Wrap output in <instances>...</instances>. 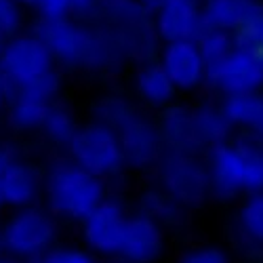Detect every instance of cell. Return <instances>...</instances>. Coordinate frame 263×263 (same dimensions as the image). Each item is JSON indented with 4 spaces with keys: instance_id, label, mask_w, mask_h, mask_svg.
Here are the masks:
<instances>
[{
    "instance_id": "30",
    "label": "cell",
    "mask_w": 263,
    "mask_h": 263,
    "mask_svg": "<svg viewBox=\"0 0 263 263\" xmlns=\"http://www.w3.org/2000/svg\"><path fill=\"white\" fill-rule=\"evenodd\" d=\"M137 3L141 5V9L145 11V13H149V15H154L164 3H166V0H137Z\"/></svg>"
},
{
    "instance_id": "3",
    "label": "cell",
    "mask_w": 263,
    "mask_h": 263,
    "mask_svg": "<svg viewBox=\"0 0 263 263\" xmlns=\"http://www.w3.org/2000/svg\"><path fill=\"white\" fill-rule=\"evenodd\" d=\"M209 185L219 196L263 190V149L219 141L209 147Z\"/></svg>"
},
{
    "instance_id": "1",
    "label": "cell",
    "mask_w": 263,
    "mask_h": 263,
    "mask_svg": "<svg viewBox=\"0 0 263 263\" xmlns=\"http://www.w3.org/2000/svg\"><path fill=\"white\" fill-rule=\"evenodd\" d=\"M32 30L45 40L55 63L63 68L105 72L126 61L118 38L101 24H86L65 15L59 19H36Z\"/></svg>"
},
{
    "instance_id": "15",
    "label": "cell",
    "mask_w": 263,
    "mask_h": 263,
    "mask_svg": "<svg viewBox=\"0 0 263 263\" xmlns=\"http://www.w3.org/2000/svg\"><path fill=\"white\" fill-rule=\"evenodd\" d=\"M162 230L154 217L145 213L126 219L118 255L128 263H152L162 253Z\"/></svg>"
},
{
    "instance_id": "24",
    "label": "cell",
    "mask_w": 263,
    "mask_h": 263,
    "mask_svg": "<svg viewBox=\"0 0 263 263\" xmlns=\"http://www.w3.org/2000/svg\"><path fill=\"white\" fill-rule=\"evenodd\" d=\"M234 45L242 47L263 59V13L234 32Z\"/></svg>"
},
{
    "instance_id": "12",
    "label": "cell",
    "mask_w": 263,
    "mask_h": 263,
    "mask_svg": "<svg viewBox=\"0 0 263 263\" xmlns=\"http://www.w3.org/2000/svg\"><path fill=\"white\" fill-rule=\"evenodd\" d=\"M152 26H154L160 45L179 40H196L204 30L200 0H166L152 15Z\"/></svg>"
},
{
    "instance_id": "14",
    "label": "cell",
    "mask_w": 263,
    "mask_h": 263,
    "mask_svg": "<svg viewBox=\"0 0 263 263\" xmlns=\"http://www.w3.org/2000/svg\"><path fill=\"white\" fill-rule=\"evenodd\" d=\"M42 185H45L42 171L21 156H17L0 173V192H3L5 206L11 209L36 204L38 196L42 194Z\"/></svg>"
},
{
    "instance_id": "13",
    "label": "cell",
    "mask_w": 263,
    "mask_h": 263,
    "mask_svg": "<svg viewBox=\"0 0 263 263\" xmlns=\"http://www.w3.org/2000/svg\"><path fill=\"white\" fill-rule=\"evenodd\" d=\"M126 215L122 206L114 200H101L89 215L82 219L84 242L89 249L101 255H118L120 242L126 228Z\"/></svg>"
},
{
    "instance_id": "7",
    "label": "cell",
    "mask_w": 263,
    "mask_h": 263,
    "mask_svg": "<svg viewBox=\"0 0 263 263\" xmlns=\"http://www.w3.org/2000/svg\"><path fill=\"white\" fill-rule=\"evenodd\" d=\"M61 95V76L51 70L38 80L17 89L7 105H5V120L7 126L17 133H32L40 130V124L45 120L49 107Z\"/></svg>"
},
{
    "instance_id": "28",
    "label": "cell",
    "mask_w": 263,
    "mask_h": 263,
    "mask_svg": "<svg viewBox=\"0 0 263 263\" xmlns=\"http://www.w3.org/2000/svg\"><path fill=\"white\" fill-rule=\"evenodd\" d=\"M68 5H70V17L86 21V24H95L101 9V0H68Z\"/></svg>"
},
{
    "instance_id": "4",
    "label": "cell",
    "mask_w": 263,
    "mask_h": 263,
    "mask_svg": "<svg viewBox=\"0 0 263 263\" xmlns=\"http://www.w3.org/2000/svg\"><path fill=\"white\" fill-rule=\"evenodd\" d=\"M51 70H55V59L45 40L30 28L9 36L0 49V74L7 82L9 97Z\"/></svg>"
},
{
    "instance_id": "22",
    "label": "cell",
    "mask_w": 263,
    "mask_h": 263,
    "mask_svg": "<svg viewBox=\"0 0 263 263\" xmlns=\"http://www.w3.org/2000/svg\"><path fill=\"white\" fill-rule=\"evenodd\" d=\"M194 118H196V124H198V130H200V137H202L204 145L226 141L228 130L232 128L221 109H215L211 105H202L198 109H194Z\"/></svg>"
},
{
    "instance_id": "23",
    "label": "cell",
    "mask_w": 263,
    "mask_h": 263,
    "mask_svg": "<svg viewBox=\"0 0 263 263\" xmlns=\"http://www.w3.org/2000/svg\"><path fill=\"white\" fill-rule=\"evenodd\" d=\"M30 11L19 0H0V34L5 38L28 28Z\"/></svg>"
},
{
    "instance_id": "34",
    "label": "cell",
    "mask_w": 263,
    "mask_h": 263,
    "mask_svg": "<svg viewBox=\"0 0 263 263\" xmlns=\"http://www.w3.org/2000/svg\"><path fill=\"white\" fill-rule=\"evenodd\" d=\"M5 209V198H3V192H0V211Z\"/></svg>"
},
{
    "instance_id": "21",
    "label": "cell",
    "mask_w": 263,
    "mask_h": 263,
    "mask_svg": "<svg viewBox=\"0 0 263 263\" xmlns=\"http://www.w3.org/2000/svg\"><path fill=\"white\" fill-rule=\"evenodd\" d=\"M196 45L200 49V55L206 63V68L217 61H221L236 47L234 34L228 30H219V28H204L200 36L196 38Z\"/></svg>"
},
{
    "instance_id": "6",
    "label": "cell",
    "mask_w": 263,
    "mask_h": 263,
    "mask_svg": "<svg viewBox=\"0 0 263 263\" xmlns=\"http://www.w3.org/2000/svg\"><path fill=\"white\" fill-rule=\"evenodd\" d=\"M68 154L72 162L99 179L116 175L124 166L116 130L97 120L78 126L72 141L68 143Z\"/></svg>"
},
{
    "instance_id": "8",
    "label": "cell",
    "mask_w": 263,
    "mask_h": 263,
    "mask_svg": "<svg viewBox=\"0 0 263 263\" xmlns=\"http://www.w3.org/2000/svg\"><path fill=\"white\" fill-rule=\"evenodd\" d=\"M112 128L118 135L126 166L147 168L156 164L164 154V143L158 124L149 120L145 114H141L135 105Z\"/></svg>"
},
{
    "instance_id": "18",
    "label": "cell",
    "mask_w": 263,
    "mask_h": 263,
    "mask_svg": "<svg viewBox=\"0 0 263 263\" xmlns=\"http://www.w3.org/2000/svg\"><path fill=\"white\" fill-rule=\"evenodd\" d=\"M135 91L152 107H166L175 97V86L158 59L141 61L135 72Z\"/></svg>"
},
{
    "instance_id": "35",
    "label": "cell",
    "mask_w": 263,
    "mask_h": 263,
    "mask_svg": "<svg viewBox=\"0 0 263 263\" xmlns=\"http://www.w3.org/2000/svg\"><path fill=\"white\" fill-rule=\"evenodd\" d=\"M5 40H7V38H5L3 34H0V49H3V45H5Z\"/></svg>"
},
{
    "instance_id": "33",
    "label": "cell",
    "mask_w": 263,
    "mask_h": 263,
    "mask_svg": "<svg viewBox=\"0 0 263 263\" xmlns=\"http://www.w3.org/2000/svg\"><path fill=\"white\" fill-rule=\"evenodd\" d=\"M19 3H21V5H24V7L28 9V11H32V7L36 5V0H19Z\"/></svg>"
},
{
    "instance_id": "20",
    "label": "cell",
    "mask_w": 263,
    "mask_h": 263,
    "mask_svg": "<svg viewBox=\"0 0 263 263\" xmlns=\"http://www.w3.org/2000/svg\"><path fill=\"white\" fill-rule=\"evenodd\" d=\"M78 126L80 124L76 120L74 109L68 103H63L61 97H59L49 107L45 120H42V124H40V133L45 135L51 143H55L59 147H68V143L72 141Z\"/></svg>"
},
{
    "instance_id": "9",
    "label": "cell",
    "mask_w": 263,
    "mask_h": 263,
    "mask_svg": "<svg viewBox=\"0 0 263 263\" xmlns=\"http://www.w3.org/2000/svg\"><path fill=\"white\" fill-rule=\"evenodd\" d=\"M213 89L223 95L255 93L263 89V59L242 47H234L221 61L206 68V78Z\"/></svg>"
},
{
    "instance_id": "32",
    "label": "cell",
    "mask_w": 263,
    "mask_h": 263,
    "mask_svg": "<svg viewBox=\"0 0 263 263\" xmlns=\"http://www.w3.org/2000/svg\"><path fill=\"white\" fill-rule=\"evenodd\" d=\"M0 263H21V259H15L11 255H0Z\"/></svg>"
},
{
    "instance_id": "19",
    "label": "cell",
    "mask_w": 263,
    "mask_h": 263,
    "mask_svg": "<svg viewBox=\"0 0 263 263\" xmlns=\"http://www.w3.org/2000/svg\"><path fill=\"white\" fill-rule=\"evenodd\" d=\"M221 112L230 126L249 128L257 137L263 139V93H240L226 95L221 103Z\"/></svg>"
},
{
    "instance_id": "31",
    "label": "cell",
    "mask_w": 263,
    "mask_h": 263,
    "mask_svg": "<svg viewBox=\"0 0 263 263\" xmlns=\"http://www.w3.org/2000/svg\"><path fill=\"white\" fill-rule=\"evenodd\" d=\"M7 99H9V89H7V82H5L3 74H0V112H3V109H5Z\"/></svg>"
},
{
    "instance_id": "10",
    "label": "cell",
    "mask_w": 263,
    "mask_h": 263,
    "mask_svg": "<svg viewBox=\"0 0 263 263\" xmlns=\"http://www.w3.org/2000/svg\"><path fill=\"white\" fill-rule=\"evenodd\" d=\"M160 179L168 198L196 204L204 198L209 190V173L196 162L190 154L166 152L160 156Z\"/></svg>"
},
{
    "instance_id": "17",
    "label": "cell",
    "mask_w": 263,
    "mask_h": 263,
    "mask_svg": "<svg viewBox=\"0 0 263 263\" xmlns=\"http://www.w3.org/2000/svg\"><path fill=\"white\" fill-rule=\"evenodd\" d=\"M204 28L236 32L263 13L261 0H200Z\"/></svg>"
},
{
    "instance_id": "25",
    "label": "cell",
    "mask_w": 263,
    "mask_h": 263,
    "mask_svg": "<svg viewBox=\"0 0 263 263\" xmlns=\"http://www.w3.org/2000/svg\"><path fill=\"white\" fill-rule=\"evenodd\" d=\"M240 219H242V226L249 232V236L263 240V194H257L245 204L242 213H240Z\"/></svg>"
},
{
    "instance_id": "11",
    "label": "cell",
    "mask_w": 263,
    "mask_h": 263,
    "mask_svg": "<svg viewBox=\"0 0 263 263\" xmlns=\"http://www.w3.org/2000/svg\"><path fill=\"white\" fill-rule=\"evenodd\" d=\"M158 61L171 78L175 91H194L206 78V63L196 40L164 42L158 51Z\"/></svg>"
},
{
    "instance_id": "16",
    "label": "cell",
    "mask_w": 263,
    "mask_h": 263,
    "mask_svg": "<svg viewBox=\"0 0 263 263\" xmlns=\"http://www.w3.org/2000/svg\"><path fill=\"white\" fill-rule=\"evenodd\" d=\"M160 135L162 143L168 152H177V154H194L198 152L204 141L200 137L198 124L194 118V109L183 105H166L164 116L160 122Z\"/></svg>"
},
{
    "instance_id": "29",
    "label": "cell",
    "mask_w": 263,
    "mask_h": 263,
    "mask_svg": "<svg viewBox=\"0 0 263 263\" xmlns=\"http://www.w3.org/2000/svg\"><path fill=\"white\" fill-rule=\"evenodd\" d=\"M181 263H228V257L223 251L206 247V249H198V251H192L187 253Z\"/></svg>"
},
{
    "instance_id": "26",
    "label": "cell",
    "mask_w": 263,
    "mask_h": 263,
    "mask_svg": "<svg viewBox=\"0 0 263 263\" xmlns=\"http://www.w3.org/2000/svg\"><path fill=\"white\" fill-rule=\"evenodd\" d=\"M28 263H95L91 255L78 249H49L40 257L28 261Z\"/></svg>"
},
{
    "instance_id": "27",
    "label": "cell",
    "mask_w": 263,
    "mask_h": 263,
    "mask_svg": "<svg viewBox=\"0 0 263 263\" xmlns=\"http://www.w3.org/2000/svg\"><path fill=\"white\" fill-rule=\"evenodd\" d=\"M32 13L36 19H59L70 15V5L68 0H36Z\"/></svg>"
},
{
    "instance_id": "5",
    "label": "cell",
    "mask_w": 263,
    "mask_h": 263,
    "mask_svg": "<svg viewBox=\"0 0 263 263\" xmlns=\"http://www.w3.org/2000/svg\"><path fill=\"white\" fill-rule=\"evenodd\" d=\"M57 238V226L49 211L36 204L15 209L0 230V249L7 255L32 261L47 253Z\"/></svg>"
},
{
    "instance_id": "2",
    "label": "cell",
    "mask_w": 263,
    "mask_h": 263,
    "mask_svg": "<svg viewBox=\"0 0 263 263\" xmlns=\"http://www.w3.org/2000/svg\"><path fill=\"white\" fill-rule=\"evenodd\" d=\"M42 190L47 194V202L53 213L78 221H82L105 198L103 181L89 171L80 168L70 158L49 166Z\"/></svg>"
}]
</instances>
